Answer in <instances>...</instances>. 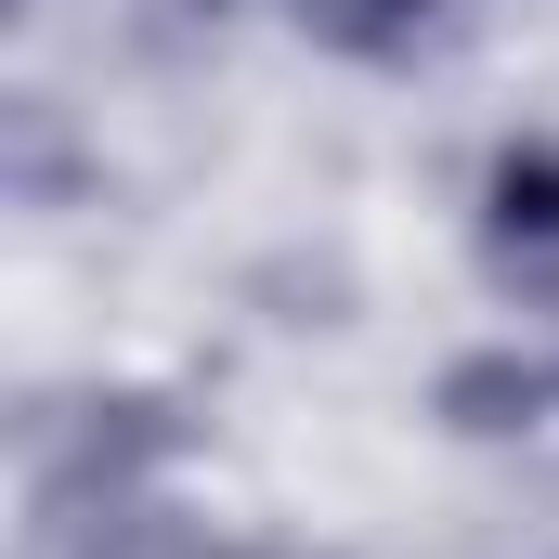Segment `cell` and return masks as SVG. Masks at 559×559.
<instances>
[{
    "instance_id": "6da1fadb",
    "label": "cell",
    "mask_w": 559,
    "mask_h": 559,
    "mask_svg": "<svg viewBox=\"0 0 559 559\" xmlns=\"http://www.w3.org/2000/svg\"><path fill=\"white\" fill-rule=\"evenodd\" d=\"M481 248H495L521 286L559 274V143L547 131H521V143L481 156Z\"/></svg>"
},
{
    "instance_id": "7a4b0ae2",
    "label": "cell",
    "mask_w": 559,
    "mask_h": 559,
    "mask_svg": "<svg viewBox=\"0 0 559 559\" xmlns=\"http://www.w3.org/2000/svg\"><path fill=\"white\" fill-rule=\"evenodd\" d=\"M325 52H365V66H391V52H417L429 26H442V0H286Z\"/></svg>"
},
{
    "instance_id": "3957f363",
    "label": "cell",
    "mask_w": 559,
    "mask_h": 559,
    "mask_svg": "<svg viewBox=\"0 0 559 559\" xmlns=\"http://www.w3.org/2000/svg\"><path fill=\"white\" fill-rule=\"evenodd\" d=\"M442 417L455 429H534L547 417V378H534L521 352H468V365L442 378Z\"/></svg>"
}]
</instances>
